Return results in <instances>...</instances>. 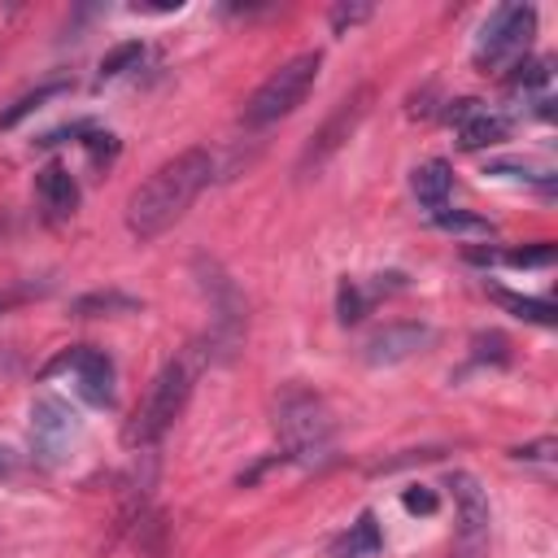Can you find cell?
I'll return each instance as SVG.
<instances>
[{
	"instance_id": "obj_8",
	"label": "cell",
	"mask_w": 558,
	"mask_h": 558,
	"mask_svg": "<svg viewBox=\"0 0 558 558\" xmlns=\"http://www.w3.org/2000/svg\"><path fill=\"white\" fill-rule=\"evenodd\" d=\"M78 436V414L61 397H35L31 405V449L39 462L57 466Z\"/></svg>"
},
{
	"instance_id": "obj_7",
	"label": "cell",
	"mask_w": 558,
	"mask_h": 558,
	"mask_svg": "<svg viewBox=\"0 0 558 558\" xmlns=\"http://www.w3.org/2000/svg\"><path fill=\"white\" fill-rule=\"evenodd\" d=\"M366 100H371V87H357V92H349V96L331 109V118L310 135V144H305V153H301V161H296L301 174H318V170L340 153V144H344V140L353 135V126L362 122Z\"/></svg>"
},
{
	"instance_id": "obj_23",
	"label": "cell",
	"mask_w": 558,
	"mask_h": 558,
	"mask_svg": "<svg viewBox=\"0 0 558 558\" xmlns=\"http://www.w3.org/2000/svg\"><path fill=\"white\" fill-rule=\"evenodd\" d=\"M554 257H558V248H554L549 240H536V244H523V248H510V253H506V262H510V266H519V270L554 266Z\"/></svg>"
},
{
	"instance_id": "obj_24",
	"label": "cell",
	"mask_w": 558,
	"mask_h": 558,
	"mask_svg": "<svg viewBox=\"0 0 558 558\" xmlns=\"http://www.w3.org/2000/svg\"><path fill=\"white\" fill-rule=\"evenodd\" d=\"M471 344H475V362H493V366H501V362L510 357V340H506L501 331H480Z\"/></svg>"
},
{
	"instance_id": "obj_10",
	"label": "cell",
	"mask_w": 558,
	"mask_h": 558,
	"mask_svg": "<svg viewBox=\"0 0 558 558\" xmlns=\"http://www.w3.org/2000/svg\"><path fill=\"white\" fill-rule=\"evenodd\" d=\"M196 275H201V288L209 296V310H214V331L222 340V349H231L240 340V327H244V301L235 292V283L214 266V262H196Z\"/></svg>"
},
{
	"instance_id": "obj_30",
	"label": "cell",
	"mask_w": 558,
	"mask_h": 558,
	"mask_svg": "<svg viewBox=\"0 0 558 558\" xmlns=\"http://www.w3.org/2000/svg\"><path fill=\"white\" fill-rule=\"evenodd\" d=\"M480 109H484V105H480V100H471V96H462V100H449V109H445V122H458V126H462V122H471Z\"/></svg>"
},
{
	"instance_id": "obj_5",
	"label": "cell",
	"mask_w": 558,
	"mask_h": 558,
	"mask_svg": "<svg viewBox=\"0 0 558 558\" xmlns=\"http://www.w3.org/2000/svg\"><path fill=\"white\" fill-rule=\"evenodd\" d=\"M536 35V9L532 4H497L475 39V65L501 70L510 61H523L527 44Z\"/></svg>"
},
{
	"instance_id": "obj_11",
	"label": "cell",
	"mask_w": 558,
	"mask_h": 558,
	"mask_svg": "<svg viewBox=\"0 0 558 558\" xmlns=\"http://www.w3.org/2000/svg\"><path fill=\"white\" fill-rule=\"evenodd\" d=\"M427 344H432V327H427V323H388V327H379V331L362 344V357H366L371 366H397V362L423 353Z\"/></svg>"
},
{
	"instance_id": "obj_15",
	"label": "cell",
	"mask_w": 558,
	"mask_h": 558,
	"mask_svg": "<svg viewBox=\"0 0 558 558\" xmlns=\"http://www.w3.org/2000/svg\"><path fill=\"white\" fill-rule=\"evenodd\" d=\"M140 310V296L131 292H118V288H105V292H83L70 301V314L74 318H100V314H135Z\"/></svg>"
},
{
	"instance_id": "obj_19",
	"label": "cell",
	"mask_w": 558,
	"mask_h": 558,
	"mask_svg": "<svg viewBox=\"0 0 558 558\" xmlns=\"http://www.w3.org/2000/svg\"><path fill=\"white\" fill-rule=\"evenodd\" d=\"M549 78H554L549 61H527V57H523V61H514V74L506 78V87H510L514 96H519V92H523V96H536V92L549 87Z\"/></svg>"
},
{
	"instance_id": "obj_12",
	"label": "cell",
	"mask_w": 558,
	"mask_h": 558,
	"mask_svg": "<svg viewBox=\"0 0 558 558\" xmlns=\"http://www.w3.org/2000/svg\"><path fill=\"white\" fill-rule=\"evenodd\" d=\"M35 196H39V205H44V214H48L52 222H61V218H70V214L78 209V183H74V174H70L65 166H57V161H48V166L35 174Z\"/></svg>"
},
{
	"instance_id": "obj_16",
	"label": "cell",
	"mask_w": 558,
	"mask_h": 558,
	"mask_svg": "<svg viewBox=\"0 0 558 558\" xmlns=\"http://www.w3.org/2000/svg\"><path fill=\"white\" fill-rule=\"evenodd\" d=\"M506 135H510V118L493 113V109H480L471 122L458 126V144L462 148H488V144H501Z\"/></svg>"
},
{
	"instance_id": "obj_14",
	"label": "cell",
	"mask_w": 558,
	"mask_h": 558,
	"mask_svg": "<svg viewBox=\"0 0 558 558\" xmlns=\"http://www.w3.org/2000/svg\"><path fill=\"white\" fill-rule=\"evenodd\" d=\"M449 192H453V170H449V161H423V166L414 170V196H418V205H427L432 214L449 209Z\"/></svg>"
},
{
	"instance_id": "obj_1",
	"label": "cell",
	"mask_w": 558,
	"mask_h": 558,
	"mask_svg": "<svg viewBox=\"0 0 558 558\" xmlns=\"http://www.w3.org/2000/svg\"><path fill=\"white\" fill-rule=\"evenodd\" d=\"M209 179H214V157L205 148H183L179 157L161 161L126 201V231L140 244L166 235L209 187Z\"/></svg>"
},
{
	"instance_id": "obj_6",
	"label": "cell",
	"mask_w": 558,
	"mask_h": 558,
	"mask_svg": "<svg viewBox=\"0 0 558 558\" xmlns=\"http://www.w3.org/2000/svg\"><path fill=\"white\" fill-rule=\"evenodd\" d=\"M445 488L453 493V510H458V527H453V545L458 558H480L488 549V493L480 488V480L471 471H453L445 480Z\"/></svg>"
},
{
	"instance_id": "obj_28",
	"label": "cell",
	"mask_w": 558,
	"mask_h": 558,
	"mask_svg": "<svg viewBox=\"0 0 558 558\" xmlns=\"http://www.w3.org/2000/svg\"><path fill=\"white\" fill-rule=\"evenodd\" d=\"M401 506H405L410 514H436V493L423 488V484H414V488L401 493Z\"/></svg>"
},
{
	"instance_id": "obj_4",
	"label": "cell",
	"mask_w": 558,
	"mask_h": 558,
	"mask_svg": "<svg viewBox=\"0 0 558 558\" xmlns=\"http://www.w3.org/2000/svg\"><path fill=\"white\" fill-rule=\"evenodd\" d=\"M318 65H323L318 52H301V57L283 61V65L248 96V105H244V126H270V122H279V118H288V113L310 96V87H314V78H318Z\"/></svg>"
},
{
	"instance_id": "obj_31",
	"label": "cell",
	"mask_w": 558,
	"mask_h": 558,
	"mask_svg": "<svg viewBox=\"0 0 558 558\" xmlns=\"http://www.w3.org/2000/svg\"><path fill=\"white\" fill-rule=\"evenodd\" d=\"M9 471H13V453L0 445V475H9Z\"/></svg>"
},
{
	"instance_id": "obj_9",
	"label": "cell",
	"mask_w": 558,
	"mask_h": 558,
	"mask_svg": "<svg viewBox=\"0 0 558 558\" xmlns=\"http://www.w3.org/2000/svg\"><path fill=\"white\" fill-rule=\"evenodd\" d=\"M57 371L74 375V388H78L83 401H92V405H109V401H113V362H109L105 349L74 344V349H65V353L48 366V375H57Z\"/></svg>"
},
{
	"instance_id": "obj_13",
	"label": "cell",
	"mask_w": 558,
	"mask_h": 558,
	"mask_svg": "<svg viewBox=\"0 0 558 558\" xmlns=\"http://www.w3.org/2000/svg\"><path fill=\"white\" fill-rule=\"evenodd\" d=\"M379 549H384V532H379V523H375L371 510H362V514L327 545L331 558H375Z\"/></svg>"
},
{
	"instance_id": "obj_25",
	"label": "cell",
	"mask_w": 558,
	"mask_h": 558,
	"mask_svg": "<svg viewBox=\"0 0 558 558\" xmlns=\"http://www.w3.org/2000/svg\"><path fill=\"white\" fill-rule=\"evenodd\" d=\"M336 318H340L344 327L362 318V292H357L349 279H344V283H340V292H336Z\"/></svg>"
},
{
	"instance_id": "obj_26",
	"label": "cell",
	"mask_w": 558,
	"mask_h": 558,
	"mask_svg": "<svg viewBox=\"0 0 558 558\" xmlns=\"http://www.w3.org/2000/svg\"><path fill=\"white\" fill-rule=\"evenodd\" d=\"M432 458H440V449H405L401 458H384V462H375L371 475H388V471H401V466H414V462H432Z\"/></svg>"
},
{
	"instance_id": "obj_3",
	"label": "cell",
	"mask_w": 558,
	"mask_h": 558,
	"mask_svg": "<svg viewBox=\"0 0 558 558\" xmlns=\"http://www.w3.org/2000/svg\"><path fill=\"white\" fill-rule=\"evenodd\" d=\"M192 379H196L192 362H187V357H170V362L157 371V379L148 384V392H144V401L135 405V414L126 418L122 440H126L131 449H153V445L174 427V418L183 414V405H187V397H192Z\"/></svg>"
},
{
	"instance_id": "obj_29",
	"label": "cell",
	"mask_w": 558,
	"mask_h": 558,
	"mask_svg": "<svg viewBox=\"0 0 558 558\" xmlns=\"http://www.w3.org/2000/svg\"><path fill=\"white\" fill-rule=\"evenodd\" d=\"M488 174H510V179H549L545 170H532L527 161H488Z\"/></svg>"
},
{
	"instance_id": "obj_2",
	"label": "cell",
	"mask_w": 558,
	"mask_h": 558,
	"mask_svg": "<svg viewBox=\"0 0 558 558\" xmlns=\"http://www.w3.org/2000/svg\"><path fill=\"white\" fill-rule=\"evenodd\" d=\"M275 432H279V453L283 462L318 466L331 458L336 445V418L327 401L310 388H288L275 405Z\"/></svg>"
},
{
	"instance_id": "obj_18",
	"label": "cell",
	"mask_w": 558,
	"mask_h": 558,
	"mask_svg": "<svg viewBox=\"0 0 558 558\" xmlns=\"http://www.w3.org/2000/svg\"><path fill=\"white\" fill-rule=\"evenodd\" d=\"M501 310H510L514 318H527V323H541V327H554L558 323V310L549 301H536V296H519V292H506V288H493L488 292Z\"/></svg>"
},
{
	"instance_id": "obj_21",
	"label": "cell",
	"mask_w": 558,
	"mask_h": 558,
	"mask_svg": "<svg viewBox=\"0 0 558 558\" xmlns=\"http://www.w3.org/2000/svg\"><path fill=\"white\" fill-rule=\"evenodd\" d=\"M432 218H436V227L449 231V235H493V222L480 218V214H466V209H440V214H432Z\"/></svg>"
},
{
	"instance_id": "obj_20",
	"label": "cell",
	"mask_w": 558,
	"mask_h": 558,
	"mask_svg": "<svg viewBox=\"0 0 558 558\" xmlns=\"http://www.w3.org/2000/svg\"><path fill=\"white\" fill-rule=\"evenodd\" d=\"M144 61V44L140 39H126V44H118V48H109L105 57H100V78H122L126 70H135Z\"/></svg>"
},
{
	"instance_id": "obj_22",
	"label": "cell",
	"mask_w": 558,
	"mask_h": 558,
	"mask_svg": "<svg viewBox=\"0 0 558 558\" xmlns=\"http://www.w3.org/2000/svg\"><path fill=\"white\" fill-rule=\"evenodd\" d=\"M371 13H375V4H366V0H357V4H344V0H340V4H331L327 22H331V31H336V35H349V31H353V26H362Z\"/></svg>"
},
{
	"instance_id": "obj_17",
	"label": "cell",
	"mask_w": 558,
	"mask_h": 558,
	"mask_svg": "<svg viewBox=\"0 0 558 558\" xmlns=\"http://www.w3.org/2000/svg\"><path fill=\"white\" fill-rule=\"evenodd\" d=\"M65 92H70V83H65V78H48V83H39L35 92H22V96L0 113V131H13L22 118H31L35 109H44L48 100H57V96H65Z\"/></svg>"
},
{
	"instance_id": "obj_27",
	"label": "cell",
	"mask_w": 558,
	"mask_h": 558,
	"mask_svg": "<svg viewBox=\"0 0 558 558\" xmlns=\"http://www.w3.org/2000/svg\"><path fill=\"white\" fill-rule=\"evenodd\" d=\"M554 453H558V440H554V436H541V440L514 449L519 462H554Z\"/></svg>"
}]
</instances>
